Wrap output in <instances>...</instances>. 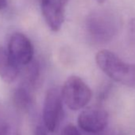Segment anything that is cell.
Instances as JSON below:
<instances>
[{"instance_id": "4", "label": "cell", "mask_w": 135, "mask_h": 135, "mask_svg": "<svg viewBox=\"0 0 135 135\" xmlns=\"http://www.w3.org/2000/svg\"><path fill=\"white\" fill-rule=\"evenodd\" d=\"M63 115V101L60 92L56 88L49 89L43 105V121L46 129L54 132Z\"/></svg>"}, {"instance_id": "11", "label": "cell", "mask_w": 135, "mask_h": 135, "mask_svg": "<svg viewBox=\"0 0 135 135\" xmlns=\"http://www.w3.org/2000/svg\"><path fill=\"white\" fill-rule=\"evenodd\" d=\"M0 135H21L18 129L7 119L0 117Z\"/></svg>"}, {"instance_id": "2", "label": "cell", "mask_w": 135, "mask_h": 135, "mask_svg": "<svg viewBox=\"0 0 135 135\" xmlns=\"http://www.w3.org/2000/svg\"><path fill=\"white\" fill-rule=\"evenodd\" d=\"M86 28L88 36L94 42L104 44L111 41L117 34L118 22L109 11H95L88 15Z\"/></svg>"}, {"instance_id": "10", "label": "cell", "mask_w": 135, "mask_h": 135, "mask_svg": "<svg viewBox=\"0 0 135 135\" xmlns=\"http://www.w3.org/2000/svg\"><path fill=\"white\" fill-rule=\"evenodd\" d=\"M26 81H27V86L34 88L38 82V80L40 78V71L38 64L33 63L31 64V65L29 67V69L27 71L26 75Z\"/></svg>"}, {"instance_id": "7", "label": "cell", "mask_w": 135, "mask_h": 135, "mask_svg": "<svg viewBox=\"0 0 135 135\" xmlns=\"http://www.w3.org/2000/svg\"><path fill=\"white\" fill-rule=\"evenodd\" d=\"M69 0H41V12L48 26L52 31L60 30L67 4Z\"/></svg>"}, {"instance_id": "14", "label": "cell", "mask_w": 135, "mask_h": 135, "mask_svg": "<svg viewBox=\"0 0 135 135\" xmlns=\"http://www.w3.org/2000/svg\"><path fill=\"white\" fill-rule=\"evenodd\" d=\"M7 5V0H0V11L3 10Z\"/></svg>"}, {"instance_id": "8", "label": "cell", "mask_w": 135, "mask_h": 135, "mask_svg": "<svg viewBox=\"0 0 135 135\" xmlns=\"http://www.w3.org/2000/svg\"><path fill=\"white\" fill-rule=\"evenodd\" d=\"M19 73V68L11 60L7 51L0 47V78L5 83L14 82Z\"/></svg>"}, {"instance_id": "5", "label": "cell", "mask_w": 135, "mask_h": 135, "mask_svg": "<svg viewBox=\"0 0 135 135\" xmlns=\"http://www.w3.org/2000/svg\"><path fill=\"white\" fill-rule=\"evenodd\" d=\"M7 53L11 60L19 68L29 65L33 57V46L23 33H14L9 41Z\"/></svg>"}, {"instance_id": "12", "label": "cell", "mask_w": 135, "mask_h": 135, "mask_svg": "<svg viewBox=\"0 0 135 135\" xmlns=\"http://www.w3.org/2000/svg\"><path fill=\"white\" fill-rule=\"evenodd\" d=\"M61 135H81V134L80 133L79 130L75 126L70 124L66 126L63 129L61 132Z\"/></svg>"}, {"instance_id": "13", "label": "cell", "mask_w": 135, "mask_h": 135, "mask_svg": "<svg viewBox=\"0 0 135 135\" xmlns=\"http://www.w3.org/2000/svg\"><path fill=\"white\" fill-rule=\"evenodd\" d=\"M33 135H47V133L44 129V128H42L41 126H37L34 130Z\"/></svg>"}, {"instance_id": "15", "label": "cell", "mask_w": 135, "mask_h": 135, "mask_svg": "<svg viewBox=\"0 0 135 135\" xmlns=\"http://www.w3.org/2000/svg\"><path fill=\"white\" fill-rule=\"evenodd\" d=\"M95 1H96L98 3H99V4H103V3H105L106 0H95Z\"/></svg>"}, {"instance_id": "9", "label": "cell", "mask_w": 135, "mask_h": 135, "mask_svg": "<svg viewBox=\"0 0 135 135\" xmlns=\"http://www.w3.org/2000/svg\"><path fill=\"white\" fill-rule=\"evenodd\" d=\"M13 101L15 106L22 111L30 109L33 104V95L28 86H21L14 93Z\"/></svg>"}, {"instance_id": "1", "label": "cell", "mask_w": 135, "mask_h": 135, "mask_svg": "<svg viewBox=\"0 0 135 135\" xmlns=\"http://www.w3.org/2000/svg\"><path fill=\"white\" fill-rule=\"evenodd\" d=\"M95 61L98 67L111 80L135 88V64L123 61L107 49L99 51L95 55Z\"/></svg>"}, {"instance_id": "3", "label": "cell", "mask_w": 135, "mask_h": 135, "mask_svg": "<svg viewBox=\"0 0 135 135\" xmlns=\"http://www.w3.org/2000/svg\"><path fill=\"white\" fill-rule=\"evenodd\" d=\"M60 95L62 101L70 110H78L88 104L92 91L81 78L72 76L64 82Z\"/></svg>"}, {"instance_id": "6", "label": "cell", "mask_w": 135, "mask_h": 135, "mask_svg": "<svg viewBox=\"0 0 135 135\" xmlns=\"http://www.w3.org/2000/svg\"><path fill=\"white\" fill-rule=\"evenodd\" d=\"M108 113L99 107H91L84 110L78 117V125L89 133H99L107 126Z\"/></svg>"}]
</instances>
